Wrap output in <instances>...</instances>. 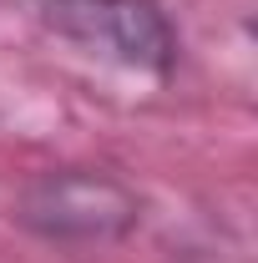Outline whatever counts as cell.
<instances>
[{"instance_id": "cell-1", "label": "cell", "mask_w": 258, "mask_h": 263, "mask_svg": "<svg viewBox=\"0 0 258 263\" xmlns=\"http://www.w3.org/2000/svg\"><path fill=\"white\" fill-rule=\"evenodd\" d=\"M15 223L46 243H66V248L122 243L142 223V197L117 172L51 167V172H35L15 193Z\"/></svg>"}, {"instance_id": "cell-2", "label": "cell", "mask_w": 258, "mask_h": 263, "mask_svg": "<svg viewBox=\"0 0 258 263\" xmlns=\"http://www.w3.org/2000/svg\"><path fill=\"white\" fill-rule=\"evenodd\" d=\"M35 21L66 46L142 76L177 66V31L157 0H35Z\"/></svg>"}]
</instances>
